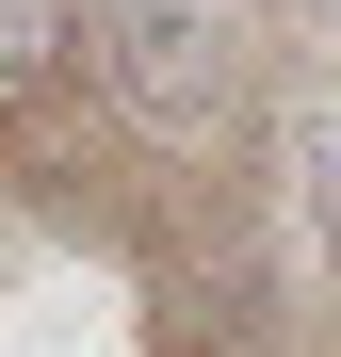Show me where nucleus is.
<instances>
[{"label": "nucleus", "instance_id": "nucleus-2", "mask_svg": "<svg viewBox=\"0 0 341 357\" xmlns=\"http://www.w3.org/2000/svg\"><path fill=\"white\" fill-rule=\"evenodd\" d=\"M293 195H309V260L341 276V114H309V130H293Z\"/></svg>", "mask_w": 341, "mask_h": 357}, {"label": "nucleus", "instance_id": "nucleus-3", "mask_svg": "<svg viewBox=\"0 0 341 357\" xmlns=\"http://www.w3.org/2000/svg\"><path fill=\"white\" fill-rule=\"evenodd\" d=\"M49 49H82V0H0V98H17Z\"/></svg>", "mask_w": 341, "mask_h": 357}, {"label": "nucleus", "instance_id": "nucleus-1", "mask_svg": "<svg viewBox=\"0 0 341 357\" xmlns=\"http://www.w3.org/2000/svg\"><path fill=\"white\" fill-rule=\"evenodd\" d=\"M82 49H98V82H114L130 130L195 146L227 114V66H244V0H82Z\"/></svg>", "mask_w": 341, "mask_h": 357}]
</instances>
